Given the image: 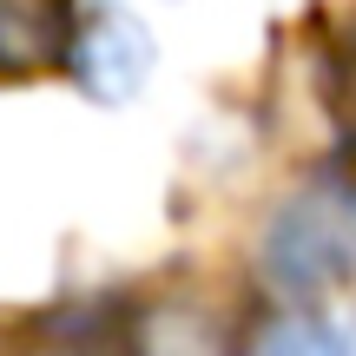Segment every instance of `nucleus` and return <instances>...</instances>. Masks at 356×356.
<instances>
[{
    "mask_svg": "<svg viewBox=\"0 0 356 356\" xmlns=\"http://www.w3.org/2000/svg\"><path fill=\"white\" fill-rule=\"evenodd\" d=\"M264 264L291 291H323V284L356 277V191H343V185L297 191L270 225Z\"/></svg>",
    "mask_w": 356,
    "mask_h": 356,
    "instance_id": "1",
    "label": "nucleus"
},
{
    "mask_svg": "<svg viewBox=\"0 0 356 356\" xmlns=\"http://www.w3.org/2000/svg\"><path fill=\"white\" fill-rule=\"evenodd\" d=\"M73 73L92 99H132L139 79L152 73V40H145L139 20L126 13H99V20L79 26L73 40Z\"/></svg>",
    "mask_w": 356,
    "mask_h": 356,
    "instance_id": "2",
    "label": "nucleus"
},
{
    "mask_svg": "<svg viewBox=\"0 0 356 356\" xmlns=\"http://www.w3.org/2000/svg\"><path fill=\"white\" fill-rule=\"evenodd\" d=\"M53 60V13L40 0H0V73Z\"/></svg>",
    "mask_w": 356,
    "mask_h": 356,
    "instance_id": "3",
    "label": "nucleus"
},
{
    "mask_svg": "<svg viewBox=\"0 0 356 356\" xmlns=\"http://www.w3.org/2000/svg\"><path fill=\"white\" fill-rule=\"evenodd\" d=\"M257 356H356L323 317H277L257 337Z\"/></svg>",
    "mask_w": 356,
    "mask_h": 356,
    "instance_id": "4",
    "label": "nucleus"
}]
</instances>
